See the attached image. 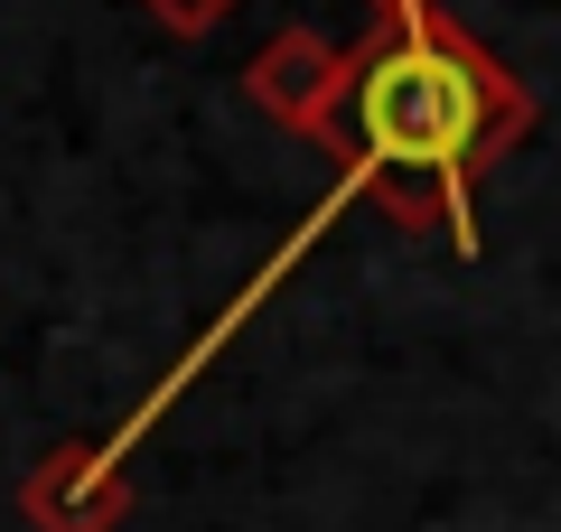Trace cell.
Segmentation results:
<instances>
[{"label":"cell","instance_id":"cell-1","mask_svg":"<svg viewBox=\"0 0 561 532\" xmlns=\"http://www.w3.org/2000/svg\"><path fill=\"white\" fill-rule=\"evenodd\" d=\"M534 131V94L459 28L440 0L375 10V38L356 47V84L337 103V197L319 224H337L356 197H375L393 224H440L459 253H478V177Z\"/></svg>","mask_w":561,"mask_h":532},{"label":"cell","instance_id":"cell-2","mask_svg":"<svg viewBox=\"0 0 561 532\" xmlns=\"http://www.w3.org/2000/svg\"><path fill=\"white\" fill-rule=\"evenodd\" d=\"M346 84H356V47L319 38V28H300V20L272 28V38H262V57L243 66V94H253V113L280 122L290 140H328V131H337Z\"/></svg>","mask_w":561,"mask_h":532},{"label":"cell","instance_id":"cell-3","mask_svg":"<svg viewBox=\"0 0 561 532\" xmlns=\"http://www.w3.org/2000/svg\"><path fill=\"white\" fill-rule=\"evenodd\" d=\"M122 458L131 449H113V439H57L20 476V513L38 532H113L131 513V467Z\"/></svg>","mask_w":561,"mask_h":532},{"label":"cell","instance_id":"cell-4","mask_svg":"<svg viewBox=\"0 0 561 532\" xmlns=\"http://www.w3.org/2000/svg\"><path fill=\"white\" fill-rule=\"evenodd\" d=\"M140 10H160V20L179 28V38H206V28H216L225 10H234V0H140Z\"/></svg>","mask_w":561,"mask_h":532},{"label":"cell","instance_id":"cell-5","mask_svg":"<svg viewBox=\"0 0 561 532\" xmlns=\"http://www.w3.org/2000/svg\"><path fill=\"white\" fill-rule=\"evenodd\" d=\"M375 10H393V0H375Z\"/></svg>","mask_w":561,"mask_h":532}]
</instances>
